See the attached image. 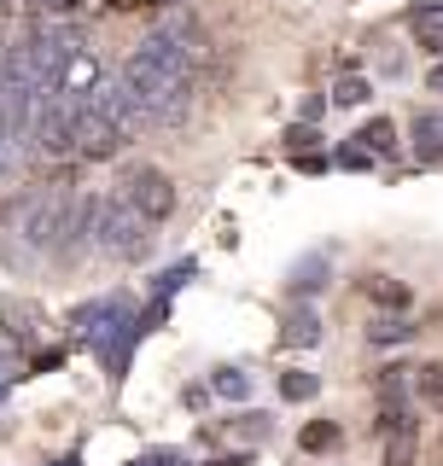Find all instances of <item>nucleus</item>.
<instances>
[{"label": "nucleus", "mask_w": 443, "mask_h": 466, "mask_svg": "<svg viewBox=\"0 0 443 466\" xmlns=\"http://www.w3.org/2000/svg\"><path fill=\"white\" fill-rule=\"evenodd\" d=\"M199 65H204V29L193 18H164L135 41V53L117 65V76L135 99L140 123L164 128V123H181L187 106H193Z\"/></svg>", "instance_id": "obj_1"}, {"label": "nucleus", "mask_w": 443, "mask_h": 466, "mask_svg": "<svg viewBox=\"0 0 443 466\" xmlns=\"http://www.w3.org/2000/svg\"><path fill=\"white\" fill-rule=\"evenodd\" d=\"M77 193L70 187H41V193H12L0 204V257L12 268H36L47 257H65Z\"/></svg>", "instance_id": "obj_2"}, {"label": "nucleus", "mask_w": 443, "mask_h": 466, "mask_svg": "<svg viewBox=\"0 0 443 466\" xmlns=\"http://www.w3.org/2000/svg\"><path fill=\"white\" fill-rule=\"evenodd\" d=\"M94 251L111 257V262H135L152 251V222L140 210H129L123 198H99V228H94Z\"/></svg>", "instance_id": "obj_3"}, {"label": "nucleus", "mask_w": 443, "mask_h": 466, "mask_svg": "<svg viewBox=\"0 0 443 466\" xmlns=\"http://www.w3.org/2000/svg\"><path fill=\"white\" fill-rule=\"evenodd\" d=\"M117 198H123L129 210H140L152 228L175 216V181H170L164 169H135V175L123 181V193H117Z\"/></svg>", "instance_id": "obj_4"}, {"label": "nucleus", "mask_w": 443, "mask_h": 466, "mask_svg": "<svg viewBox=\"0 0 443 466\" xmlns=\"http://www.w3.org/2000/svg\"><path fill=\"white\" fill-rule=\"evenodd\" d=\"M129 320H135V309H129L123 298H99V303H82V309H70V332H77L82 344H106L111 332H123Z\"/></svg>", "instance_id": "obj_5"}, {"label": "nucleus", "mask_w": 443, "mask_h": 466, "mask_svg": "<svg viewBox=\"0 0 443 466\" xmlns=\"http://www.w3.org/2000/svg\"><path fill=\"white\" fill-rule=\"evenodd\" d=\"M327 280H333V251H304L292 262V274H286V291L298 303H309L315 291H327Z\"/></svg>", "instance_id": "obj_6"}, {"label": "nucleus", "mask_w": 443, "mask_h": 466, "mask_svg": "<svg viewBox=\"0 0 443 466\" xmlns=\"http://www.w3.org/2000/svg\"><path fill=\"white\" fill-rule=\"evenodd\" d=\"M280 344H292V350H315V344H321V315H315V303H292V309L280 315Z\"/></svg>", "instance_id": "obj_7"}, {"label": "nucleus", "mask_w": 443, "mask_h": 466, "mask_svg": "<svg viewBox=\"0 0 443 466\" xmlns=\"http://www.w3.org/2000/svg\"><path fill=\"white\" fill-rule=\"evenodd\" d=\"M415 320H408L403 309H391V315H374V327H367V344H379V350H397V344H408L415 339Z\"/></svg>", "instance_id": "obj_8"}, {"label": "nucleus", "mask_w": 443, "mask_h": 466, "mask_svg": "<svg viewBox=\"0 0 443 466\" xmlns=\"http://www.w3.org/2000/svg\"><path fill=\"white\" fill-rule=\"evenodd\" d=\"M356 152H367V157H391L397 152V123L391 116H374V123L356 128Z\"/></svg>", "instance_id": "obj_9"}, {"label": "nucleus", "mask_w": 443, "mask_h": 466, "mask_svg": "<svg viewBox=\"0 0 443 466\" xmlns=\"http://www.w3.org/2000/svg\"><path fill=\"white\" fill-rule=\"evenodd\" d=\"M408 390L426 408H443V361H426V368H408Z\"/></svg>", "instance_id": "obj_10"}, {"label": "nucleus", "mask_w": 443, "mask_h": 466, "mask_svg": "<svg viewBox=\"0 0 443 466\" xmlns=\"http://www.w3.org/2000/svg\"><path fill=\"white\" fill-rule=\"evenodd\" d=\"M415 41H420V53L443 58V0H438V6H420V12H415Z\"/></svg>", "instance_id": "obj_11"}, {"label": "nucleus", "mask_w": 443, "mask_h": 466, "mask_svg": "<svg viewBox=\"0 0 443 466\" xmlns=\"http://www.w3.org/2000/svg\"><path fill=\"white\" fill-rule=\"evenodd\" d=\"M321 397V379L309 368H286L280 373V402H315Z\"/></svg>", "instance_id": "obj_12"}, {"label": "nucleus", "mask_w": 443, "mask_h": 466, "mask_svg": "<svg viewBox=\"0 0 443 466\" xmlns=\"http://www.w3.org/2000/svg\"><path fill=\"white\" fill-rule=\"evenodd\" d=\"M211 390H216V397H228V402H245L251 397V373L245 368H216L211 373Z\"/></svg>", "instance_id": "obj_13"}, {"label": "nucleus", "mask_w": 443, "mask_h": 466, "mask_svg": "<svg viewBox=\"0 0 443 466\" xmlns=\"http://www.w3.org/2000/svg\"><path fill=\"white\" fill-rule=\"evenodd\" d=\"M415 140H420V164H438L443 157V116H420Z\"/></svg>", "instance_id": "obj_14"}, {"label": "nucleus", "mask_w": 443, "mask_h": 466, "mask_svg": "<svg viewBox=\"0 0 443 466\" xmlns=\"http://www.w3.org/2000/svg\"><path fill=\"white\" fill-rule=\"evenodd\" d=\"M29 320H36V309H29V303H18V298H6L0 303V327H6V339H29Z\"/></svg>", "instance_id": "obj_15"}, {"label": "nucleus", "mask_w": 443, "mask_h": 466, "mask_svg": "<svg viewBox=\"0 0 443 466\" xmlns=\"http://www.w3.org/2000/svg\"><path fill=\"white\" fill-rule=\"evenodd\" d=\"M187 280H199V262L187 257V262H170L164 274H158V286H152V298H170V291H181Z\"/></svg>", "instance_id": "obj_16"}, {"label": "nucleus", "mask_w": 443, "mask_h": 466, "mask_svg": "<svg viewBox=\"0 0 443 466\" xmlns=\"http://www.w3.org/2000/svg\"><path fill=\"white\" fill-rule=\"evenodd\" d=\"M367 298L386 303V309H408V286H397L391 274H374V280H367Z\"/></svg>", "instance_id": "obj_17"}, {"label": "nucleus", "mask_w": 443, "mask_h": 466, "mask_svg": "<svg viewBox=\"0 0 443 466\" xmlns=\"http://www.w3.org/2000/svg\"><path fill=\"white\" fill-rule=\"evenodd\" d=\"M367 94H374V87H367L362 76H338V87H333L338 106H367Z\"/></svg>", "instance_id": "obj_18"}, {"label": "nucleus", "mask_w": 443, "mask_h": 466, "mask_svg": "<svg viewBox=\"0 0 443 466\" xmlns=\"http://www.w3.org/2000/svg\"><path fill=\"white\" fill-rule=\"evenodd\" d=\"M338 443V426L333 420H315V426H304V449H333Z\"/></svg>", "instance_id": "obj_19"}, {"label": "nucleus", "mask_w": 443, "mask_h": 466, "mask_svg": "<svg viewBox=\"0 0 443 466\" xmlns=\"http://www.w3.org/2000/svg\"><path fill=\"white\" fill-rule=\"evenodd\" d=\"M135 466H187V455L181 449H152V455H140Z\"/></svg>", "instance_id": "obj_20"}, {"label": "nucleus", "mask_w": 443, "mask_h": 466, "mask_svg": "<svg viewBox=\"0 0 443 466\" xmlns=\"http://www.w3.org/2000/svg\"><path fill=\"white\" fill-rule=\"evenodd\" d=\"M432 87H438V94H443V65H438V70H432Z\"/></svg>", "instance_id": "obj_21"}]
</instances>
